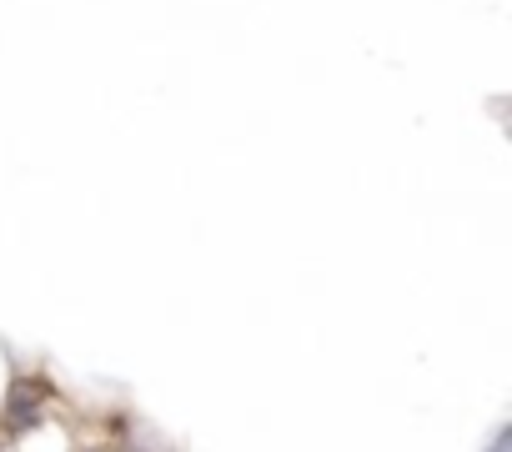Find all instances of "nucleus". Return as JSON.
Instances as JSON below:
<instances>
[]
</instances>
